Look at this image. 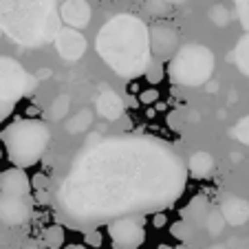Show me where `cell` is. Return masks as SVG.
I'll list each match as a JSON object with an SVG mask.
<instances>
[{
	"instance_id": "obj_1",
	"label": "cell",
	"mask_w": 249,
	"mask_h": 249,
	"mask_svg": "<svg viewBox=\"0 0 249 249\" xmlns=\"http://www.w3.org/2000/svg\"><path fill=\"white\" fill-rule=\"evenodd\" d=\"M188 168L155 137H110L86 148L69 170L57 201L75 225L161 212L183 194Z\"/></svg>"
},
{
	"instance_id": "obj_2",
	"label": "cell",
	"mask_w": 249,
	"mask_h": 249,
	"mask_svg": "<svg viewBox=\"0 0 249 249\" xmlns=\"http://www.w3.org/2000/svg\"><path fill=\"white\" fill-rule=\"evenodd\" d=\"M95 49L119 77L135 80L152 66L150 29L132 14H117L104 22L95 38Z\"/></svg>"
},
{
	"instance_id": "obj_3",
	"label": "cell",
	"mask_w": 249,
	"mask_h": 249,
	"mask_svg": "<svg viewBox=\"0 0 249 249\" xmlns=\"http://www.w3.org/2000/svg\"><path fill=\"white\" fill-rule=\"evenodd\" d=\"M60 29L55 0H0V31L22 47L55 42Z\"/></svg>"
},
{
	"instance_id": "obj_4",
	"label": "cell",
	"mask_w": 249,
	"mask_h": 249,
	"mask_svg": "<svg viewBox=\"0 0 249 249\" xmlns=\"http://www.w3.org/2000/svg\"><path fill=\"white\" fill-rule=\"evenodd\" d=\"M7 159L14 168H31L44 157L51 141L47 124L40 119H16L0 132Z\"/></svg>"
},
{
	"instance_id": "obj_5",
	"label": "cell",
	"mask_w": 249,
	"mask_h": 249,
	"mask_svg": "<svg viewBox=\"0 0 249 249\" xmlns=\"http://www.w3.org/2000/svg\"><path fill=\"white\" fill-rule=\"evenodd\" d=\"M214 53L205 44H185L168 62V75L174 84L201 86L214 73Z\"/></svg>"
},
{
	"instance_id": "obj_6",
	"label": "cell",
	"mask_w": 249,
	"mask_h": 249,
	"mask_svg": "<svg viewBox=\"0 0 249 249\" xmlns=\"http://www.w3.org/2000/svg\"><path fill=\"white\" fill-rule=\"evenodd\" d=\"M36 77L18 60L0 55V104H18L36 90Z\"/></svg>"
},
{
	"instance_id": "obj_7",
	"label": "cell",
	"mask_w": 249,
	"mask_h": 249,
	"mask_svg": "<svg viewBox=\"0 0 249 249\" xmlns=\"http://www.w3.org/2000/svg\"><path fill=\"white\" fill-rule=\"evenodd\" d=\"M113 249H139L146 240L143 216H124L106 223Z\"/></svg>"
},
{
	"instance_id": "obj_8",
	"label": "cell",
	"mask_w": 249,
	"mask_h": 249,
	"mask_svg": "<svg viewBox=\"0 0 249 249\" xmlns=\"http://www.w3.org/2000/svg\"><path fill=\"white\" fill-rule=\"evenodd\" d=\"M31 216V196L0 192V225L18 227Z\"/></svg>"
},
{
	"instance_id": "obj_9",
	"label": "cell",
	"mask_w": 249,
	"mask_h": 249,
	"mask_svg": "<svg viewBox=\"0 0 249 249\" xmlns=\"http://www.w3.org/2000/svg\"><path fill=\"white\" fill-rule=\"evenodd\" d=\"M150 47L152 55L157 57V62H170L174 57V53L179 51V31L168 22L155 24L150 29Z\"/></svg>"
},
{
	"instance_id": "obj_10",
	"label": "cell",
	"mask_w": 249,
	"mask_h": 249,
	"mask_svg": "<svg viewBox=\"0 0 249 249\" xmlns=\"http://www.w3.org/2000/svg\"><path fill=\"white\" fill-rule=\"evenodd\" d=\"M86 38L82 36L77 29H71V27H62L60 33L55 36V49L64 60L69 62H75L80 60L82 55L86 53Z\"/></svg>"
},
{
	"instance_id": "obj_11",
	"label": "cell",
	"mask_w": 249,
	"mask_h": 249,
	"mask_svg": "<svg viewBox=\"0 0 249 249\" xmlns=\"http://www.w3.org/2000/svg\"><path fill=\"white\" fill-rule=\"evenodd\" d=\"M90 16L93 9L86 0H64V5L60 7V18L66 27L71 29H84L90 24Z\"/></svg>"
},
{
	"instance_id": "obj_12",
	"label": "cell",
	"mask_w": 249,
	"mask_h": 249,
	"mask_svg": "<svg viewBox=\"0 0 249 249\" xmlns=\"http://www.w3.org/2000/svg\"><path fill=\"white\" fill-rule=\"evenodd\" d=\"M31 179L22 168H9L0 172V192L31 196Z\"/></svg>"
},
{
	"instance_id": "obj_13",
	"label": "cell",
	"mask_w": 249,
	"mask_h": 249,
	"mask_svg": "<svg viewBox=\"0 0 249 249\" xmlns=\"http://www.w3.org/2000/svg\"><path fill=\"white\" fill-rule=\"evenodd\" d=\"M95 106H97V113L102 115L104 119H119L124 115V99L119 97L115 90H110L108 86H106V90H102L97 97V102H95Z\"/></svg>"
},
{
	"instance_id": "obj_14",
	"label": "cell",
	"mask_w": 249,
	"mask_h": 249,
	"mask_svg": "<svg viewBox=\"0 0 249 249\" xmlns=\"http://www.w3.org/2000/svg\"><path fill=\"white\" fill-rule=\"evenodd\" d=\"M221 216H223V221L230 223V225H243L249 218V203L238 196L225 198L221 205Z\"/></svg>"
},
{
	"instance_id": "obj_15",
	"label": "cell",
	"mask_w": 249,
	"mask_h": 249,
	"mask_svg": "<svg viewBox=\"0 0 249 249\" xmlns=\"http://www.w3.org/2000/svg\"><path fill=\"white\" fill-rule=\"evenodd\" d=\"M188 170L194 179H207V177L214 172V157L205 150L194 152L188 161Z\"/></svg>"
},
{
	"instance_id": "obj_16",
	"label": "cell",
	"mask_w": 249,
	"mask_h": 249,
	"mask_svg": "<svg viewBox=\"0 0 249 249\" xmlns=\"http://www.w3.org/2000/svg\"><path fill=\"white\" fill-rule=\"evenodd\" d=\"M234 60H236V66L240 69L243 75H249V33H245L243 38L238 40L234 49Z\"/></svg>"
},
{
	"instance_id": "obj_17",
	"label": "cell",
	"mask_w": 249,
	"mask_h": 249,
	"mask_svg": "<svg viewBox=\"0 0 249 249\" xmlns=\"http://www.w3.org/2000/svg\"><path fill=\"white\" fill-rule=\"evenodd\" d=\"M42 243L47 249H62L64 247V227L62 225H51L44 230Z\"/></svg>"
},
{
	"instance_id": "obj_18",
	"label": "cell",
	"mask_w": 249,
	"mask_h": 249,
	"mask_svg": "<svg viewBox=\"0 0 249 249\" xmlns=\"http://www.w3.org/2000/svg\"><path fill=\"white\" fill-rule=\"evenodd\" d=\"M234 137L240 141V143L249 146V115H247V117H243L238 124H236V128H234Z\"/></svg>"
},
{
	"instance_id": "obj_19",
	"label": "cell",
	"mask_w": 249,
	"mask_h": 249,
	"mask_svg": "<svg viewBox=\"0 0 249 249\" xmlns=\"http://www.w3.org/2000/svg\"><path fill=\"white\" fill-rule=\"evenodd\" d=\"M203 212H207V201H205V196H196L185 207V216H201Z\"/></svg>"
},
{
	"instance_id": "obj_20",
	"label": "cell",
	"mask_w": 249,
	"mask_h": 249,
	"mask_svg": "<svg viewBox=\"0 0 249 249\" xmlns=\"http://www.w3.org/2000/svg\"><path fill=\"white\" fill-rule=\"evenodd\" d=\"M234 5H236V14H238L240 24L249 31V0H234Z\"/></svg>"
},
{
	"instance_id": "obj_21",
	"label": "cell",
	"mask_w": 249,
	"mask_h": 249,
	"mask_svg": "<svg viewBox=\"0 0 249 249\" xmlns=\"http://www.w3.org/2000/svg\"><path fill=\"white\" fill-rule=\"evenodd\" d=\"M84 243H86V247H102V243H104V234H102V230H89V231H84Z\"/></svg>"
},
{
	"instance_id": "obj_22",
	"label": "cell",
	"mask_w": 249,
	"mask_h": 249,
	"mask_svg": "<svg viewBox=\"0 0 249 249\" xmlns=\"http://www.w3.org/2000/svg\"><path fill=\"white\" fill-rule=\"evenodd\" d=\"M146 80L150 82V84H157V82L163 80V66H161L159 62H152V66L146 71Z\"/></svg>"
},
{
	"instance_id": "obj_23",
	"label": "cell",
	"mask_w": 249,
	"mask_h": 249,
	"mask_svg": "<svg viewBox=\"0 0 249 249\" xmlns=\"http://www.w3.org/2000/svg\"><path fill=\"white\" fill-rule=\"evenodd\" d=\"M139 102L141 104H155V102H159V90L157 89H148V90H143V93L139 95Z\"/></svg>"
},
{
	"instance_id": "obj_24",
	"label": "cell",
	"mask_w": 249,
	"mask_h": 249,
	"mask_svg": "<svg viewBox=\"0 0 249 249\" xmlns=\"http://www.w3.org/2000/svg\"><path fill=\"white\" fill-rule=\"evenodd\" d=\"M170 234H172L174 238L185 240V238H188V230H185V223H174V225L170 227Z\"/></svg>"
},
{
	"instance_id": "obj_25",
	"label": "cell",
	"mask_w": 249,
	"mask_h": 249,
	"mask_svg": "<svg viewBox=\"0 0 249 249\" xmlns=\"http://www.w3.org/2000/svg\"><path fill=\"white\" fill-rule=\"evenodd\" d=\"M14 108H16V104H0V124H5L11 117Z\"/></svg>"
},
{
	"instance_id": "obj_26",
	"label": "cell",
	"mask_w": 249,
	"mask_h": 249,
	"mask_svg": "<svg viewBox=\"0 0 249 249\" xmlns=\"http://www.w3.org/2000/svg\"><path fill=\"white\" fill-rule=\"evenodd\" d=\"M33 185H36V188H47V179H44V174H36V177H33Z\"/></svg>"
},
{
	"instance_id": "obj_27",
	"label": "cell",
	"mask_w": 249,
	"mask_h": 249,
	"mask_svg": "<svg viewBox=\"0 0 249 249\" xmlns=\"http://www.w3.org/2000/svg\"><path fill=\"white\" fill-rule=\"evenodd\" d=\"M152 223H155L157 227L165 225V214H163V212H157V214H155V218H152Z\"/></svg>"
},
{
	"instance_id": "obj_28",
	"label": "cell",
	"mask_w": 249,
	"mask_h": 249,
	"mask_svg": "<svg viewBox=\"0 0 249 249\" xmlns=\"http://www.w3.org/2000/svg\"><path fill=\"white\" fill-rule=\"evenodd\" d=\"M64 249H89L86 245H69V247H64Z\"/></svg>"
},
{
	"instance_id": "obj_29",
	"label": "cell",
	"mask_w": 249,
	"mask_h": 249,
	"mask_svg": "<svg viewBox=\"0 0 249 249\" xmlns=\"http://www.w3.org/2000/svg\"><path fill=\"white\" fill-rule=\"evenodd\" d=\"M159 2H165V5H168V2H185V0H159Z\"/></svg>"
},
{
	"instance_id": "obj_30",
	"label": "cell",
	"mask_w": 249,
	"mask_h": 249,
	"mask_svg": "<svg viewBox=\"0 0 249 249\" xmlns=\"http://www.w3.org/2000/svg\"><path fill=\"white\" fill-rule=\"evenodd\" d=\"M159 249H174V247H170V245H159Z\"/></svg>"
},
{
	"instance_id": "obj_31",
	"label": "cell",
	"mask_w": 249,
	"mask_h": 249,
	"mask_svg": "<svg viewBox=\"0 0 249 249\" xmlns=\"http://www.w3.org/2000/svg\"><path fill=\"white\" fill-rule=\"evenodd\" d=\"M24 249H38V247H36V245H27V247H24Z\"/></svg>"
},
{
	"instance_id": "obj_32",
	"label": "cell",
	"mask_w": 249,
	"mask_h": 249,
	"mask_svg": "<svg viewBox=\"0 0 249 249\" xmlns=\"http://www.w3.org/2000/svg\"><path fill=\"white\" fill-rule=\"evenodd\" d=\"M210 249H221V247H210Z\"/></svg>"
},
{
	"instance_id": "obj_33",
	"label": "cell",
	"mask_w": 249,
	"mask_h": 249,
	"mask_svg": "<svg viewBox=\"0 0 249 249\" xmlns=\"http://www.w3.org/2000/svg\"><path fill=\"white\" fill-rule=\"evenodd\" d=\"M0 159H2V150H0Z\"/></svg>"
},
{
	"instance_id": "obj_34",
	"label": "cell",
	"mask_w": 249,
	"mask_h": 249,
	"mask_svg": "<svg viewBox=\"0 0 249 249\" xmlns=\"http://www.w3.org/2000/svg\"><path fill=\"white\" fill-rule=\"evenodd\" d=\"M0 38H2V31H0Z\"/></svg>"
}]
</instances>
